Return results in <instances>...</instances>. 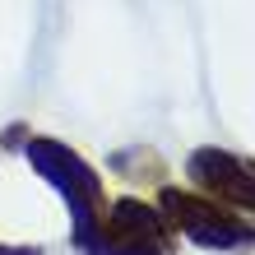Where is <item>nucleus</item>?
Returning a JSON list of instances; mask_svg holds the SVG:
<instances>
[{"instance_id":"obj_1","label":"nucleus","mask_w":255,"mask_h":255,"mask_svg":"<svg viewBox=\"0 0 255 255\" xmlns=\"http://www.w3.org/2000/svg\"><path fill=\"white\" fill-rule=\"evenodd\" d=\"M28 162L47 176V181L61 190V200L70 209V218H74V237L88 232L93 223L102 218L98 214V204H102V181H98V172L88 167V162L74 153V148H65L61 139H28Z\"/></svg>"},{"instance_id":"obj_2","label":"nucleus","mask_w":255,"mask_h":255,"mask_svg":"<svg viewBox=\"0 0 255 255\" xmlns=\"http://www.w3.org/2000/svg\"><path fill=\"white\" fill-rule=\"evenodd\" d=\"M162 214L204 251H255V228H246L237 214L200 200V195L162 190Z\"/></svg>"},{"instance_id":"obj_3","label":"nucleus","mask_w":255,"mask_h":255,"mask_svg":"<svg viewBox=\"0 0 255 255\" xmlns=\"http://www.w3.org/2000/svg\"><path fill=\"white\" fill-rule=\"evenodd\" d=\"M186 167L204 190H214V195H223L232 204L255 209V162L228 153V148H195Z\"/></svg>"},{"instance_id":"obj_4","label":"nucleus","mask_w":255,"mask_h":255,"mask_svg":"<svg viewBox=\"0 0 255 255\" xmlns=\"http://www.w3.org/2000/svg\"><path fill=\"white\" fill-rule=\"evenodd\" d=\"M0 255H42V246H0Z\"/></svg>"}]
</instances>
